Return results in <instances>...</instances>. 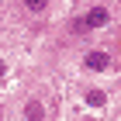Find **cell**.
<instances>
[{"label":"cell","instance_id":"1","mask_svg":"<svg viewBox=\"0 0 121 121\" xmlns=\"http://www.w3.org/2000/svg\"><path fill=\"white\" fill-rule=\"evenodd\" d=\"M107 24H111V7H100V4L86 10L83 21H76L80 31H97V28H107Z\"/></svg>","mask_w":121,"mask_h":121},{"label":"cell","instance_id":"2","mask_svg":"<svg viewBox=\"0 0 121 121\" xmlns=\"http://www.w3.org/2000/svg\"><path fill=\"white\" fill-rule=\"evenodd\" d=\"M83 66L90 69V73H104V69H111V56H107V52H86Z\"/></svg>","mask_w":121,"mask_h":121},{"label":"cell","instance_id":"3","mask_svg":"<svg viewBox=\"0 0 121 121\" xmlns=\"http://www.w3.org/2000/svg\"><path fill=\"white\" fill-rule=\"evenodd\" d=\"M21 114L28 121H45V104L38 100V97H28V100L21 104Z\"/></svg>","mask_w":121,"mask_h":121},{"label":"cell","instance_id":"4","mask_svg":"<svg viewBox=\"0 0 121 121\" xmlns=\"http://www.w3.org/2000/svg\"><path fill=\"white\" fill-rule=\"evenodd\" d=\"M21 4H24V10H28V14H35V17L48 10V0H21Z\"/></svg>","mask_w":121,"mask_h":121},{"label":"cell","instance_id":"5","mask_svg":"<svg viewBox=\"0 0 121 121\" xmlns=\"http://www.w3.org/2000/svg\"><path fill=\"white\" fill-rule=\"evenodd\" d=\"M86 100H90L93 107H100V104H104V93H90V97H86Z\"/></svg>","mask_w":121,"mask_h":121},{"label":"cell","instance_id":"6","mask_svg":"<svg viewBox=\"0 0 121 121\" xmlns=\"http://www.w3.org/2000/svg\"><path fill=\"white\" fill-rule=\"evenodd\" d=\"M4 69H7V66H4V59H0V76H4Z\"/></svg>","mask_w":121,"mask_h":121}]
</instances>
